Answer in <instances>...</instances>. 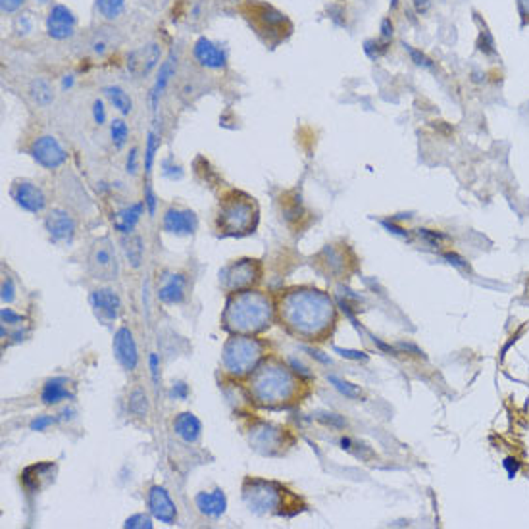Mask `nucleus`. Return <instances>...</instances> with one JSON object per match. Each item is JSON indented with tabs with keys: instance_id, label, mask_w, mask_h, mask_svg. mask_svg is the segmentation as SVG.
I'll return each instance as SVG.
<instances>
[{
	"instance_id": "nucleus-33",
	"label": "nucleus",
	"mask_w": 529,
	"mask_h": 529,
	"mask_svg": "<svg viewBox=\"0 0 529 529\" xmlns=\"http://www.w3.org/2000/svg\"><path fill=\"white\" fill-rule=\"evenodd\" d=\"M156 204H158V199H156L154 191H152L150 185H147L145 187V206H147V212H149L150 218L156 214Z\"/></svg>"
},
{
	"instance_id": "nucleus-10",
	"label": "nucleus",
	"mask_w": 529,
	"mask_h": 529,
	"mask_svg": "<svg viewBox=\"0 0 529 529\" xmlns=\"http://www.w3.org/2000/svg\"><path fill=\"white\" fill-rule=\"evenodd\" d=\"M45 227L54 243H70L75 235V221L64 210H52L45 218Z\"/></svg>"
},
{
	"instance_id": "nucleus-6",
	"label": "nucleus",
	"mask_w": 529,
	"mask_h": 529,
	"mask_svg": "<svg viewBox=\"0 0 529 529\" xmlns=\"http://www.w3.org/2000/svg\"><path fill=\"white\" fill-rule=\"evenodd\" d=\"M12 199L18 206L31 214H39L46 208V197L43 189L31 181H18L12 187Z\"/></svg>"
},
{
	"instance_id": "nucleus-4",
	"label": "nucleus",
	"mask_w": 529,
	"mask_h": 529,
	"mask_svg": "<svg viewBox=\"0 0 529 529\" xmlns=\"http://www.w3.org/2000/svg\"><path fill=\"white\" fill-rule=\"evenodd\" d=\"M29 152H31L33 160L46 169L60 168L68 160V154L62 149V145L51 135L39 137L37 141H33Z\"/></svg>"
},
{
	"instance_id": "nucleus-23",
	"label": "nucleus",
	"mask_w": 529,
	"mask_h": 529,
	"mask_svg": "<svg viewBox=\"0 0 529 529\" xmlns=\"http://www.w3.org/2000/svg\"><path fill=\"white\" fill-rule=\"evenodd\" d=\"M123 251H125V256H127V260H130V264L133 266V268H139V266H141L142 252H145L141 237L130 235V239H123Z\"/></svg>"
},
{
	"instance_id": "nucleus-36",
	"label": "nucleus",
	"mask_w": 529,
	"mask_h": 529,
	"mask_svg": "<svg viewBox=\"0 0 529 529\" xmlns=\"http://www.w3.org/2000/svg\"><path fill=\"white\" fill-rule=\"evenodd\" d=\"M169 394L177 400H185L189 397V385L187 383H183V381H177V383H174V387H172Z\"/></svg>"
},
{
	"instance_id": "nucleus-9",
	"label": "nucleus",
	"mask_w": 529,
	"mask_h": 529,
	"mask_svg": "<svg viewBox=\"0 0 529 529\" xmlns=\"http://www.w3.org/2000/svg\"><path fill=\"white\" fill-rule=\"evenodd\" d=\"M114 355L117 362L122 364L123 370L133 372L139 364V350H137V342L133 339L130 328H120L114 335Z\"/></svg>"
},
{
	"instance_id": "nucleus-25",
	"label": "nucleus",
	"mask_w": 529,
	"mask_h": 529,
	"mask_svg": "<svg viewBox=\"0 0 529 529\" xmlns=\"http://www.w3.org/2000/svg\"><path fill=\"white\" fill-rule=\"evenodd\" d=\"M160 149V137L156 131H150L147 137V150H145V174L150 175L152 172V164H154L156 150Z\"/></svg>"
},
{
	"instance_id": "nucleus-8",
	"label": "nucleus",
	"mask_w": 529,
	"mask_h": 529,
	"mask_svg": "<svg viewBox=\"0 0 529 529\" xmlns=\"http://www.w3.org/2000/svg\"><path fill=\"white\" fill-rule=\"evenodd\" d=\"M73 31H75V16L71 14L70 8L56 4L46 18V33L52 39L64 41L70 39Z\"/></svg>"
},
{
	"instance_id": "nucleus-49",
	"label": "nucleus",
	"mask_w": 529,
	"mask_h": 529,
	"mask_svg": "<svg viewBox=\"0 0 529 529\" xmlns=\"http://www.w3.org/2000/svg\"><path fill=\"white\" fill-rule=\"evenodd\" d=\"M39 2H46V0H39Z\"/></svg>"
},
{
	"instance_id": "nucleus-22",
	"label": "nucleus",
	"mask_w": 529,
	"mask_h": 529,
	"mask_svg": "<svg viewBox=\"0 0 529 529\" xmlns=\"http://www.w3.org/2000/svg\"><path fill=\"white\" fill-rule=\"evenodd\" d=\"M29 93H31V98L39 106H48V104L54 100V95H52V87L48 85V81L45 79L37 78L29 87Z\"/></svg>"
},
{
	"instance_id": "nucleus-16",
	"label": "nucleus",
	"mask_w": 529,
	"mask_h": 529,
	"mask_svg": "<svg viewBox=\"0 0 529 529\" xmlns=\"http://www.w3.org/2000/svg\"><path fill=\"white\" fill-rule=\"evenodd\" d=\"M194 503H197V508L200 510V514L214 518V520L224 516V512L227 508V497L221 489H216L212 493H199L197 498H194Z\"/></svg>"
},
{
	"instance_id": "nucleus-43",
	"label": "nucleus",
	"mask_w": 529,
	"mask_h": 529,
	"mask_svg": "<svg viewBox=\"0 0 529 529\" xmlns=\"http://www.w3.org/2000/svg\"><path fill=\"white\" fill-rule=\"evenodd\" d=\"M18 27H20V29H23V33H21V35H27V33L33 29L31 18H29V16H21L20 20H18Z\"/></svg>"
},
{
	"instance_id": "nucleus-17",
	"label": "nucleus",
	"mask_w": 529,
	"mask_h": 529,
	"mask_svg": "<svg viewBox=\"0 0 529 529\" xmlns=\"http://www.w3.org/2000/svg\"><path fill=\"white\" fill-rule=\"evenodd\" d=\"M175 70H177V54H175V52H169V56L166 58V62H162L158 78H156L154 81V87L150 90V104H152V110L154 112L158 110L160 97L164 95V90H166L168 83L175 75Z\"/></svg>"
},
{
	"instance_id": "nucleus-35",
	"label": "nucleus",
	"mask_w": 529,
	"mask_h": 529,
	"mask_svg": "<svg viewBox=\"0 0 529 529\" xmlns=\"http://www.w3.org/2000/svg\"><path fill=\"white\" fill-rule=\"evenodd\" d=\"M125 169H127V174L135 175L137 169H139V150L133 147L130 150V154H127V162H125Z\"/></svg>"
},
{
	"instance_id": "nucleus-14",
	"label": "nucleus",
	"mask_w": 529,
	"mask_h": 529,
	"mask_svg": "<svg viewBox=\"0 0 529 529\" xmlns=\"http://www.w3.org/2000/svg\"><path fill=\"white\" fill-rule=\"evenodd\" d=\"M71 381L68 377H51V379L45 381V385L41 389V402L45 407H54V404H60L64 400L73 399V393H71Z\"/></svg>"
},
{
	"instance_id": "nucleus-41",
	"label": "nucleus",
	"mask_w": 529,
	"mask_h": 529,
	"mask_svg": "<svg viewBox=\"0 0 529 529\" xmlns=\"http://www.w3.org/2000/svg\"><path fill=\"white\" fill-rule=\"evenodd\" d=\"M410 54H412V58L416 60V64L418 66H424V68H433L431 60H427L426 56H424V54H419L418 51H412V48H410Z\"/></svg>"
},
{
	"instance_id": "nucleus-45",
	"label": "nucleus",
	"mask_w": 529,
	"mask_h": 529,
	"mask_svg": "<svg viewBox=\"0 0 529 529\" xmlns=\"http://www.w3.org/2000/svg\"><path fill=\"white\" fill-rule=\"evenodd\" d=\"M306 352H310V356H314V358H318L320 362H323V364H330V358H325V356H322V352H318V350L314 349H306Z\"/></svg>"
},
{
	"instance_id": "nucleus-20",
	"label": "nucleus",
	"mask_w": 529,
	"mask_h": 529,
	"mask_svg": "<svg viewBox=\"0 0 529 529\" xmlns=\"http://www.w3.org/2000/svg\"><path fill=\"white\" fill-rule=\"evenodd\" d=\"M29 470L35 473V478H29V476H21V481H23V487L31 493H39V483L43 478H51L54 479V471H56V466L46 462V464H35L29 466Z\"/></svg>"
},
{
	"instance_id": "nucleus-46",
	"label": "nucleus",
	"mask_w": 529,
	"mask_h": 529,
	"mask_svg": "<svg viewBox=\"0 0 529 529\" xmlns=\"http://www.w3.org/2000/svg\"><path fill=\"white\" fill-rule=\"evenodd\" d=\"M71 85H73V75H66L62 79V89H71Z\"/></svg>"
},
{
	"instance_id": "nucleus-27",
	"label": "nucleus",
	"mask_w": 529,
	"mask_h": 529,
	"mask_svg": "<svg viewBox=\"0 0 529 529\" xmlns=\"http://www.w3.org/2000/svg\"><path fill=\"white\" fill-rule=\"evenodd\" d=\"M110 137L112 142H114V147H116V149H122L123 145L127 142V137H130V127H127V123L123 122V120H114L110 125Z\"/></svg>"
},
{
	"instance_id": "nucleus-32",
	"label": "nucleus",
	"mask_w": 529,
	"mask_h": 529,
	"mask_svg": "<svg viewBox=\"0 0 529 529\" xmlns=\"http://www.w3.org/2000/svg\"><path fill=\"white\" fill-rule=\"evenodd\" d=\"M149 366L150 375H152V383H154V387H158V383H160V358H158L156 352H150Z\"/></svg>"
},
{
	"instance_id": "nucleus-29",
	"label": "nucleus",
	"mask_w": 529,
	"mask_h": 529,
	"mask_svg": "<svg viewBox=\"0 0 529 529\" xmlns=\"http://www.w3.org/2000/svg\"><path fill=\"white\" fill-rule=\"evenodd\" d=\"M123 528L125 529H150L152 528V520H150V516H147V514H133V516H130L127 520H125V523H123Z\"/></svg>"
},
{
	"instance_id": "nucleus-18",
	"label": "nucleus",
	"mask_w": 529,
	"mask_h": 529,
	"mask_svg": "<svg viewBox=\"0 0 529 529\" xmlns=\"http://www.w3.org/2000/svg\"><path fill=\"white\" fill-rule=\"evenodd\" d=\"M174 431L185 443H197L202 433V424L193 412H183L174 419Z\"/></svg>"
},
{
	"instance_id": "nucleus-34",
	"label": "nucleus",
	"mask_w": 529,
	"mask_h": 529,
	"mask_svg": "<svg viewBox=\"0 0 529 529\" xmlns=\"http://www.w3.org/2000/svg\"><path fill=\"white\" fill-rule=\"evenodd\" d=\"M0 316H2V323H8V325H18V323L23 322V316L16 314L12 308H2Z\"/></svg>"
},
{
	"instance_id": "nucleus-11",
	"label": "nucleus",
	"mask_w": 529,
	"mask_h": 529,
	"mask_svg": "<svg viewBox=\"0 0 529 529\" xmlns=\"http://www.w3.org/2000/svg\"><path fill=\"white\" fill-rule=\"evenodd\" d=\"M162 226L168 233L172 235H193L197 231V216H194L193 210H187V208H169L164 214V221Z\"/></svg>"
},
{
	"instance_id": "nucleus-12",
	"label": "nucleus",
	"mask_w": 529,
	"mask_h": 529,
	"mask_svg": "<svg viewBox=\"0 0 529 529\" xmlns=\"http://www.w3.org/2000/svg\"><path fill=\"white\" fill-rule=\"evenodd\" d=\"M89 300L95 312H98L106 320H117L122 314V300L114 289H108V287L95 289L90 293Z\"/></svg>"
},
{
	"instance_id": "nucleus-7",
	"label": "nucleus",
	"mask_w": 529,
	"mask_h": 529,
	"mask_svg": "<svg viewBox=\"0 0 529 529\" xmlns=\"http://www.w3.org/2000/svg\"><path fill=\"white\" fill-rule=\"evenodd\" d=\"M147 503H149L150 514L156 520H160L166 525H174L175 518H177V508H175V504L172 501V497H169L168 491L160 487V485H152L149 489Z\"/></svg>"
},
{
	"instance_id": "nucleus-47",
	"label": "nucleus",
	"mask_w": 529,
	"mask_h": 529,
	"mask_svg": "<svg viewBox=\"0 0 529 529\" xmlns=\"http://www.w3.org/2000/svg\"><path fill=\"white\" fill-rule=\"evenodd\" d=\"M427 4H429V0H416V6H418L419 12H424L427 8Z\"/></svg>"
},
{
	"instance_id": "nucleus-24",
	"label": "nucleus",
	"mask_w": 529,
	"mask_h": 529,
	"mask_svg": "<svg viewBox=\"0 0 529 529\" xmlns=\"http://www.w3.org/2000/svg\"><path fill=\"white\" fill-rule=\"evenodd\" d=\"M97 10L106 20H116L125 10V0H97Z\"/></svg>"
},
{
	"instance_id": "nucleus-2",
	"label": "nucleus",
	"mask_w": 529,
	"mask_h": 529,
	"mask_svg": "<svg viewBox=\"0 0 529 529\" xmlns=\"http://www.w3.org/2000/svg\"><path fill=\"white\" fill-rule=\"evenodd\" d=\"M87 268L95 279L112 281V279L117 278L120 264H117L116 251H114L110 239L95 241V245L90 246L89 256H87Z\"/></svg>"
},
{
	"instance_id": "nucleus-30",
	"label": "nucleus",
	"mask_w": 529,
	"mask_h": 529,
	"mask_svg": "<svg viewBox=\"0 0 529 529\" xmlns=\"http://www.w3.org/2000/svg\"><path fill=\"white\" fill-rule=\"evenodd\" d=\"M56 424V418L54 416H37V418L31 419L29 424V429L31 431H46L48 427Z\"/></svg>"
},
{
	"instance_id": "nucleus-15",
	"label": "nucleus",
	"mask_w": 529,
	"mask_h": 529,
	"mask_svg": "<svg viewBox=\"0 0 529 529\" xmlns=\"http://www.w3.org/2000/svg\"><path fill=\"white\" fill-rule=\"evenodd\" d=\"M187 297V278L183 273H169L158 289V298L164 304H179Z\"/></svg>"
},
{
	"instance_id": "nucleus-13",
	"label": "nucleus",
	"mask_w": 529,
	"mask_h": 529,
	"mask_svg": "<svg viewBox=\"0 0 529 529\" xmlns=\"http://www.w3.org/2000/svg\"><path fill=\"white\" fill-rule=\"evenodd\" d=\"M193 52L197 62L200 66H204V68H210V70L226 68V54H224V51L218 45H214L212 41L206 39V37H200L194 43Z\"/></svg>"
},
{
	"instance_id": "nucleus-28",
	"label": "nucleus",
	"mask_w": 529,
	"mask_h": 529,
	"mask_svg": "<svg viewBox=\"0 0 529 529\" xmlns=\"http://www.w3.org/2000/svg\"><path fill=\"white\" fill-rule=\"evenodd\" d=\"M328 379H330L331 385H333L339 393L345 394V397H349V399H360L362 397L360 389L356 387V385H352V383H349V381H342L341 377H337V375H330Z\"/></svg>"
},
{
	"instance_id": "nucleus-21",
	"label": "nucleus",
	"mask_w": 529,
	"mask_h": 529,
	"mask_svg": "<svg viewBox=\"0 0 529 529\" xmlns=\"http://www.w3.org/2000/svg\"><path fill=\"white\" fill-rule=\"evenodd\" d=\"M104 95L108 97L112 104H114V108L120 110L122 114H130L133 110V100L131 97L122 89V87H117V85H110V87H106L104 89Z\"/></svg>"
},
{
	"instance_id": "nucleus-31",
	"label": "nucleus",
	"mask_w": 529,
	"mask_h": 529,
	"mask_svg": "<svg viewBox=\"0 0 529 529\" xmlns=\"http://www.w3.org/2000/svg\"><path fill=\"white\" fill-rule=\"evenodd\" d=\"M16 298V285H14L12 278H4L2 281V303L10 304Z\"/></svg>"
},
{
	"instance_id": "nucleus-48",
	"label": "nucleus",
	"mask_w": 529,
	"mask_h": 529,
	"mask_svg": "<svg viewBox=\"0 0 529 529\" xmlns=\"http://www.w3.org/2000/svg\"><path fill=\"white\" fill-rule=\"evenodd\" d=\"M341 445H342V449H347V451H349V449H350V439H349V437H342Z\"/></svg>"
},
{
	"instance_id": "nucleus-5",
	"label": "nucleus",
	"mask_w": 529,
	"mask_h": 529,
	"mask_svg": "<svg viewBox=\"0 0 529 529\" xmlns=\"http://www.w3.org/2000/svg\"><path fill=\"white\" fill-rule=\"evenodd\" d=\"M162 58V51L158 43L139 46L127 56V71L133 78H147L150 71L154 70Z\"/></svg>"
},
{
	"instance_id": "nucleus-26",
	"label": "nucleus",
	"mask_w": 529,
	"mask_h": 529,
	"mask_svg": "<svg viewBox=\"0 0 529 529\" xmlns=\"http://www.w3.org/2000/svg\"><path fill=\"white\" fill-rule=\"evenodd\" d=\"M130 410L139 418H145L149 412V402H147V393L141 389H135L130 394Z\"/></svg>"
},
{
	"instance_id": "nucleus-42",
	"label": "nucleus",
	"mask_w": 529,
	"mask_h": 529,
	"mask_svg": "<svg viewBox=\"0 0 529 529\" xmlns=\"http://www.w3.org/2000/svg\"><path fill=\"white\" fill-rule=\"evenodd\" d=\"M320 418L323 419V421H328V424H331V426H337V427H342L345 426V421H342L339 416H335V414H323V416H320Z\"/></svg>"
},
{
	"instance_id": "nucleus-1",
	"label": "nucleus",
	"mask_w": 529,
	"mask_h": 529,
	"mask_svg": "<svg viewBox=\"0 0 529 529\" xmlns=\"http://www.w3.org/2000/svg\"><path fill=\"white\" fill-rule=\"evenodd\" d=\"M239 194H235L233 199H227L224 206H220L218 214V224L220 229L227 235H246L256 227V206L248 197H243V200L237 199Z\"/></svg>"
},
{
	"instance_id": "nucleus-44",
	"label": "nucleus",
	"mask_w": 529,
	"mask_h": 529,
	"mask_svg": "<svg viewBox=\"0 0 529 529\" xmlns=\"http://www.w3.org/2000/svg\"><path fill=\"white\" fill-rule=\"evenodd\" d=\"M383 227H387L389 231L394 233V235H399V237H404V239L408 237V233L404 231V229H400V227H397L394 224H391V221H383Z\"/></svg>"
},
{
	"instance_id": "nucleus-37",
	"label": "nucleus",
	"mask_w": 529,
	"mask_h": 529,
	"mask_svg": "<svg viewBox=\"0 0 529 529\" xmlns=\"http://www.w3.org/2000/svg\"><path fill=\"white\" fill-rule=\"evenodd\" d=\"M93 117L98 125H104V122H106V110H104L103 100H95V104H93Z\"/></svg>"
},
{
	"instance_id": "nucleus-19",
	"label": "nucleus",
	"mask_w": 529,
	"mask_h": 529,
	"mask_svg": "<svg viewBox=\"0 0 529 529\" xmlns=\"http://www.w3.org/2000/svg\"><path fill=\"white\" fill-rule=\"evenodd\" d=\"M145 202H135V204H130V206L122 208L120 212L116 214V231H120L122 235H131L135 226L141 220L142 212H145Z\"/></svg>"
},
{
	"instance_id": "nucleus-40",
	"label": "nucleus",
	"mask_w": 529,
	"mask_h": 529,
	"mask_svg": "<svg viewBox=\"0 0 529 529\" xmlns=\"http://www.w3.org/2000/svg\"><path fill=\"white\" fill-rule=\"evenodd\" d=\"M335 352H339V355L345 356V358H352V360H368V356L364 355V352H356V350H345L335 347Z\"/></svg>"
},
{
	"instance_id": "nucleus-38",
	"label": "nucleus",
	"mask_w": 529,
	"mask_h": 529,
	"mask_svg": "<svg viewBox=\"0 0 529 529\" xmlns=\"http://www.w3.org/2000/svg\"><path fill=\"white\" fill-rule=\"evenodd\" d=\"M23 2L26 0H0V8H2V12L4 14H12L16 10H20L23 6Z\"/></svg>"
},
{
	"instance_id": "nucleus-39",
	"label": "nucleus",
	"mask_w": 529,
	"mask_h": 529,
	"mask_svg": "<svg viewBox=\"0 0 529 529\" xmlns=\"http://www.w3.org/2000/svg\"><path fill=\"white\" fill-rule=\"evenodd\" d=\"M418 235L419 237H424L426 241H429L431 245H437L439 239H445L443 235H439V233H435V231H429V229H418Z\"/></svg>"
},
{
	"instance_id": "nucleus-3",
	"label": "nucleus",
	"mask_w": 529,
	"mask_h": 529,
	"mask_svg": "<svg viewBox=\"0 0 529 529\" xmlns=\"http://www.w3.org/2000/svg\"><path fill=\"white\" fill-rule=\"evenodd\" d=\"M260 352V345L256 341H251V339H235L227 345L226 349V366L229 372H235V374H243L246 370L254 366V362L258 360Z\"/></svg>"
}]
</instances>
